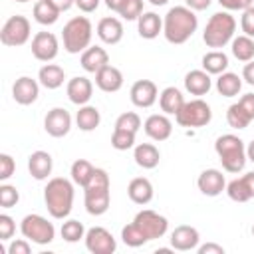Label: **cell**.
<instances>
[{
	"mask_svg": "<svg viewBox=\"0 0 254 254\" xmlns=\"http://www.w3.org/2000/svg\"><path fill=\"white\" fill-rule=\"evenodd\" d=\"M198 28V18L189 6H175L165 14L163 34L171 44H185Z\"/></svg>",
	"mask_w": 254,
	"mask_h": 254,
	"instance_id": "cell-1",
	"label": "cell"
},
{
	"mask_svg": "<svg viewBox=\"0 0 254 254\" xmlns=\"http://www.w3.org/2000/svg\"><path fill=\"white\" fill-rule=\"evenodd\" d=\"M44 200L48 212L54 218H65L73 206V185L64 177H54L44 189Z\"/></svg>",
	"mask_w": 254,
	"mask_h": 254,
	"instance_id": "cell-2",
	"label": "cell"
},
{
	"mask_svg": "<svg viewBox=\"0 0 254 254\" xmlns=\"http://www.w3.org/2000/svg\"><path fill=\"white\" fill-rule=\"evenodd\" d=\"M83 192H85V198H83L85 200V210L89 214H93V216L105 214L107 208H109V200H111L107 171L95 169L91 181L83 187Z\"/></svg>",
	"mask_w": 254,
	"mask_h": 254,
	"instance_id": "cell-3",
	"label": "cell"
},
{
	"mask_svg": "<svg viewBox=\"0 0 254 254\" xmlns=\"http://www.w3.org/2000/svg\"><path fill=\"white\" fill-rule=\"evenodd\" d=\"M214 151H216L224 171H228V173H240L248 161L244 141L232 133L220 135L214 141Z\"/></svg>",
	"mask_w": 254,
	"mask_h": 254,
	"instance_id": "cell-4",
	"label": "cell"
},
{
	"mask_svg": "<svg viewBox=\"0 0 254 254\" xmlns=\"http://www.w3.org/2000/svg\"><path fill=\"white\" fill-rule=\"evenodd\" d=\"M236 32V20L228 12H216L210 16V20L204 26L202 40L208 48H224L228 42H232Z\"/></svg>",
	"mask_w": 254,
	"mask_h": 254,
	"instance_id": "cell-5",
	"label": "cell"
},
{
	"mask_svg": "<svg viewBox=\"0 0 254 254\" xmlns=\"http://www.w3.org/2000/svg\"><path fill=\"white\" fill-rule=\"evenodd\" d=\"M93 36V26L85 16H75L71 18L64 30H62V40H64V50L69 54H79L85 52L91 44Z\"/></svg>",
	"mask_w": 254,
	"mask_h": 254,
	"instance_id": "cell-6",
	"label": "cell"
},
{
	"mask_svg": "<svg viewBox=\"0 0 254 254\" xmlns=\"http://www.w3.org/2000/svg\"><path fill=\"white\" fill-rule=\"evenodd\" d=\"M175 119L181 127H204L210 123L212 111H210V105L206 101L190 99V101H185V105L175 115Z\"/></svg>",
	"mask_w": 254,
	"mask_h": 254,
	"instance_id": "cell-7",
	"label": "cell"
},
{
	"mask_svg": "<svg viewBox=\"0 0 254 254\" xmlns=\"http://www.w3.org/2000/svg\"><path fill=\"white\" fill-rule=\"evenodd\" d=\"M20 230H22L24 238L32 240L34 244H50L56 236L54 224L48 222V218H44L40 214H26L22 218Z\"/></svg>",
	"mask_w": 254,
	"mask_h": 254,
	"instance_id": "cell-8",
	"label": "cell"
},
{
	"mask_svg": "<svg viewBox=\"0 0 254 254\" xmlns=\"http://www.w3.org/2000/svg\"><path fill=\"white\" fill-rule=\"evenodd\" d=\"M30 34H32V26H30V20L26 16H10L2 30H0V42L4 46H10V48H16V46H24L28 40H30Z\"/></svg>",
	"mask_w": 254,
	"mask_h": 254,
	"instance_id": "cell-9",
	"label": "cell"
},
{
	"mask_svg": "<svg viewBox=\"0 0 254 254\" xmlns=\"http://www.w3.org/2000/svg\"><path fill=\"white\" fill-rule=\"evenodd\" d=\"M133 224L145 234L147 240L161 238V236H165V232L169 230V220H167L163 214H159V212H155V210H149V208L137 212L135 218H133Z\"/></svg>",
	"mask_w": 254,
	"mask_h": 254,
	"instance_id": "cell-10",
	"label": "cell"
},
{
	"mask_svg": "<svg viewBox=\"0 0 254 254\" xmlns=\"http://www.w3.org/2000/svg\"><path fill=\"white\" fill-rule=\"evenodd\" d=\"M85 248L91 254H113L117 248V242L107 228L93 226L85 232Z\"/></svg>",
	"mask_w": 254,
	"mask_h": 254,
	"instance_id": "cell-11",
	"label": "cell"
},
{
	"mask_svg": "<svg viewBox=\"0 0 254 254\" xmlns=\"http://www.w3.org/2000/svg\"><path fill=\"white\" fill-rule=\"evenodd\" d=\"M60 52L58 38L52 32H38L32 38V54L40 62H52Z\"/></svg>",
	"mask_w": 254,
	"mask_h": 254,
	"instance_id": "cell-12",
	"label": "cell"
},
{
	"mask_svg": "<svg viewBox=\"0 0 254 254\" xmlns=\"http://www.w3.org/2000/svg\"><path fill=\"white\" fill-rule=\"evenodd\" d=\"M44 129L52 137H64L71 129V115L64 107H54L44 119Z\"/></svg>",
	"mask_w": 254,
	"mask_h": 254,
	"instance_id": "cell-13",
	"label": "cell"
},
{
	"mask_svg": "<svg viewBox=\"0 0 254 254\" xmlns=\"http://www.w3.org/2000/svg\"><path fill=\"white\" fill-rule=\"evenodd\" d=\"M38 95H40V85L36 79L28 77V75L18 77L12 85V97L20 105H32L38 99Z\"/></svg>",
	"mask_w": 254,
	"mask_h": 254,
	"instance_id": "cell-14",
	"label": "cell"
},
{
	"mask_svg": "<svg viewBox=\"0 0 254 254\" xmlns=\"http://www.w3.org/2000/svg\"><path fill=\"white\" fill-rule=\"evenodd\" d=\"M129 95H131L133 105H137V107H151L157 101L159 91H157V85L151 79H139V81H135L131 85Z\"/></svg>",
	"mask_w": 254,
	"mask_h": 254,
	"instance_id": "cell-15",
	"label": "cell"
},
{
	"mask_svg": "<svg viewBox=\"0 0 254 254\" xmlns=\"http://www.w3.org/2000/svg\"><path fill=\"white\" fill-rule=\"evenodd\" d=\"M196 185H198V190L206 196H218L224 189H226V181H224V175L218 171V169H206L198 175L196 179Z\"/></svg>",
	"mask_w": 254,
	"mask_h": 254,
	"instance_id": "cell-16",
	"label": "cell"
},
{
	"mask_svg": "<svg viewBox=\"0 0 254 254\" xmlns=\"http://www.w3.org/2000/svg\"><path fill=\"white\" fill-rule=\"evenodd\" d=\"M145 133L153 139V141H165L171 137L173 133V123L167 117V113H153L145 119Z\"/></svg>",
	"mask_w": 254,
	"mask_h": 254,
	"instance_id": "cell-17",
	"label": "cell"
},
{
	"mask_svg": "<svg viewBox=\"0 0 254 254\" xmlns=\"http://www.w3.org/2000/svg\"><path fill=\"white\" fill-rule=\"evenodd\" d=\"M198 230L194 226H189V224H181L177 226L173 232H171V246L175 250H181V252H187V250H192L198 246Z\"/></svg>",
	"mask_w": 254,
	"mask_h": 254,
	"instance_id": "cell-18",
	"label": "cell"
},
{
	"mask_svg": "<svg viewBox=\"0 0 254 254\" xmlns=\"http://www.w3.org/2000/svg\"><path fill=\"white\" fill-rule=\"evenodd\" d=\"M65 91H67V97H69L71 103L85 105L93 95V83L83 75H75V77H71L67 81Z\"/></svg>",
	"mask_w": 254,
	"mask_h": 254,
	"instance_id": "cell-19",
	"label": "cell"
},
{
	"mask_svg": "<svg viewBox=\"0 0 254 254\" xmlns=\"http://www.w3.org/2000/svg\"><path fill=\"white\" fill-rule=\"evenodd\" d=\"M95 85L105 93H115L123 87V73L115 65H105L95 73Z\"/></svg>",
	"mask_w": 254,
	"mask_h": 254,
	"instance_id": "cell-20",
	"label": "cell"
},
{
	"mask_svg": "<svg viewBox=\"0 0 254 254\" xmlns=\"http://www.w3.org/2000/svg\"><path fill=\"white\" fill-rule=\"evenodd\" d=\"M52 169H54V161H52V155L50 153H46V151H34L28 157V171H30V175L36 181L48 179L52 175Z\"/></svg>",
	"mask_w": 254,
	"mask_h": 254,
	"instance_id": "cell-21",
	"label": "cell"
},
{
	"mask_svg": "<svg viewBox=\"0 0 254 254\" xmlns=\"http://www.w3.org/2000/svg\"><path fill=\"white\" fill-rule=\"evenodd\" d=\"M97 36L103 44H119L121 38H123V24L121 20L113 18V16H107V18H101L99 24H97Z\"/></svg>",
	"mask_w": 254,
	"mask_h": 254,
	"instance_id": "cell-22",
	"label": "cell"
},
{
	"mask_svg": "<svg viewBox=\"0 0 254 254\" xmlns=\"http://www.w3.org/2000/svg\"><path fill=\"white\" fill-rule=\"evenodd\" d=\"M107 64H109V56L99 46H89L85 52H81V67L87 73H97Z\"/></svg>",
	"mask_w": 254,
	"mask_h": 254,
	"instance_id": "cell-23",
	"label": "cell"
},
{
	"mask_svg": "<svg viewBox=\"0 0 254 254\" xmlns=\"http://www.w3.org/2000/svg\"><path fill=\"white\" fill-rule=\"evenodd\" d=\"M212 87V79L210 73H206L204 69H192L185 75V89L190 95H204L208 93Z\"/></svg>",
	"mask_w": 254,
	"mask_h": 254,
	"instance_id": "cell-24",
	"label": "cell"
},
{
	"mask_svg": "<svg viewBox=\"0 0 254 254\" xmlns=\"http://www.w3.org/2000/svg\"><path fill=\"white\" fill-rule=\"evenodd\" d=\"M127 194L135 204H147L153 198V185L145 177H135L127 187Z\"/></svg>",
	"mask_w": 254,
	"mask_h": 254,
	"instance_id": "cell-25",
	"label": "cell"
},
{
	"mask_svg": "<svg viewBox=\"0 0 254 254\" xmlns=\"http://www.w3.org/2000/svg\"><path fill=\"white\" fill-rule=\"evenodd\" d=\"M137 30H139L141 38L153 40L163 32V20L155 12H143L137 20Z\"/></svg>",
	"mask_w": 254,
	"mask_h": 254,
	"instance_id": "cell-26",
	"label": "cell"
},
{
	"mask_svg": "<svg viewBox=\"0 0 254 254\" xmlns=\"http://www.w3.org/2000/svg\"><path fill=\"white\" fill-rule=\"evenodd\" d=\"M133 159L139 167L143 169H155L159 165V159H161V153L159 149L153 145V143H139L135 145V151H133Z\"/></svg>",
	"mask_w": 254,
	"mask_h": 254,
	"instance_id": "cell-27",
	"label": "cell"
},
{
	"mask_svg": "<svg viewBox=\"0 0 254 254\" xmlns=\"http://www.w3.org/2000/svg\"><path fill=\"white\" fill-rule=\"evenodd\" d=\"M38 79L46 89H58L60 85H64L65 79V71L64 67H60L58 64H46L40 67L38 71Z\"/></svg>",
	"mask_w": 254,
	"mask_h": 254,
	"instance_id": "cell-28",
	"label": "cell"
},
{
	"mask_svg": "<svg viewBox=\"0 0 254 254\" xmlns=\"http://www.w3.org/2000/svg\"><path fill=\"white\" fill-rule=\"evenodd\" d=\"M159 105H161L163 113L177 115L181 111V107L185 105V97L177 87H165L159 95Z\"/></svg>",
	"mask_w": 254,
	"mask_h": 254,
	"instance_id": "cell-29",
	"label": "cell"
},
{
	"mask_svg": "<svg viewBox=\"0 0 254 254\" xmlns=\"http://www.w3.org/2000/svg\"><path fill=\"white\" fill-rule=\"evenodd\" d=\"M228 67V56L220 50H212L202 56V69L210 75H220Z\"/></svg>",
	"mask_w": 254,
	"mask_h": 254,
	"instance_id": "cell-30",
	"label": "cell"
},
{
	"mask_svg": "<svg viewBox=\"0 0 254 254\" xmlns=\"http://www.w3.org/2000/svg\"><path fill=\"white\" fill-rule=\"evenodd\" d=\"M242 89V79L238 77V73H232V71H224L218 75L216 79V91L222 95V97H234L238 95Z\"/></svg>",
	"mask_w": 254,
	"mask_h": 254,
	"instance_id": "cell-31",
	"label": "cell"
},
{
	"mask_svg": "<svg viewBox=\"0 0 254 254\" xmlns=\"http://www.w3.org/2000/svg\"><path fill=\"white\" fill-rule=\"evenodd\" d=\"M75 123L81 131H93L95 127H99L101 123V115H99V109L93 107V105H79V111L75 115Z\"/></svg>",
	"mask_w": 254,
	"mask_h": 254,
	"instance_id": "cell-32",
	"label": "cell"
},
{
	"mask_svg": "<svg viewBox=\"0 0 254 254\" xmlns=\"http://www.w3.org/2000/svg\"><path fill=\"white\" fill-rule=\"evenodd\" d=\"M60 10L50 2V0H36L34 4V20L42 26H50V24H56L58 18H60Z\"/></svg>",
	"mask_w": 254,
	"mask_h": 254,
	"instance_id": "cell-33",
	"label": "cell"
},
{
	"mask_svg": "<svg viewBox=\"0 0 254 254\" xmlns=\"http://www.w3.org/2000/svg\"><path fill=\"white\" fill-rule=\"evenodd\" d=\"M232 56L240 62H250L254 60V40L246 34L238 36V38H232Z\"/></svg>",
	"mask_w": 254,
	"mask_h": 254,
	"instance_id": "cell-34",
	"label": "cell"
},
{
	"mask_svg": "<svg viewBox=\"0 0 254 254\" xmlns=\"http://www.w3.org/2000/svg\"><path fill=\"white\" fill-rule=\"evenodd\" d=\"M93 171H95V167H93L89 161H85V159H77V161H73L69 175H71V181H73L75 185L85 187V185L91 181Z\"/></svg>",
	"mask_w": 254,
	"mask_h": 254,
	"instance_id": "cell-35",
	"label": "cell"
},
{
	"mask_svg": "<svg viewBox=\"0 0 254 254\" xmlns=\"http://www.w3.org/2000/svg\"><path fill=\"white\" fill-rule=\"evenodd\" d=\"M226 121H228V125H230L232 129H246L252 119L246 115V111H244V109L240 107V103L236 101V103H232V105L228 107V111H226Z\"/></svg>",
	"mask_w": 254,
	"mask_h": 254,
	"instance_id": "cell-36",
	"label": "cell"
},
{
	"mask_svg": "<svg viewBox=\"0 0 254 254\" xmlns=\"http://www.w3.org/2000/svg\"><path fill=\"white\" fill-rule=\"evenodd\" d=\"M226 194L234 202H246V200L252 198V194H250V190H248V187H246V183H244L242 177L240 179H234V181H230L226 185Z\"/></svg>",
	"mask_w": 254,
	"mask_h": 254,
	"instance_id": "cell-37",
	"label": "cell"
},
{
	"mask_svg": "<svg viewBox=\"0 0 254 254\" xmlns=\"http://www.w3.org/2000/svg\"><path fill=\"white\" fill-rule=\"evenodd\" d=\"M62 238L65 242H77L81 238H85V228L79 220H65L62 224Z\"/></svg>",
	"mask_w": 254,
	"mask_h": 254,
	"instance_id": "cell-38",
	"label": "cell"
},
{
	"mask_svg": "<svg viewBox=\"0 0 254 254\" xmlns=\"http://www.w3.org/2000/svg\"><path fill=\"white\" fill-rule=\"evenodd\" d=\"M121 238H123V242L127 244V246H131V248H139V246H143V244H147L149 240L145 238V234L131 222V224H127V226H123V230H121Z\"/></svg>",
	"mask_w": 254,
	"mask_h": 254,
	"instance_id": "cell-39",
	"label": "cell"
},
{
	"mask_svg": "<svg viewBox=\"0 0 254 254\" xmlns=\"http://www.w3.org/2000/svg\"><path fill=\"white\" fill-rule=\"evenodd\" d=\"M135 135L131 131H123V129H113L111 135V147L117 151H127L131 147H135Z\"/></svg>",
	"mask_w": 254,
	"mask_h": 254,
	"instance_id": "cell-40",
	"label": "cell"
},
{
	"mask_svg": "<svg viewBox=\"0 0 254 254\" xmlns=\"http://www.w3.org/2000/svg\"><path fill=\"white\" fill-rule=\"evenodd\" d=\"M141 127V117L135 113V111H127V113H121L115 121V129H123V131H131V133H137Z\"/></svg>",
	"mask_w": 254,
	"mask_h": 254,
	"instance_id": "cell-41",
	"label": "cell"
},
{
	"mask_svg": "<svg viewBox=\"0 0 254 254\" xmlns=\"http://www.w3.org/2000/svg\"><path fill=\"white\" fill-rule=\"evenodd\" d=\"M117 14L125 20H139V16L143 14V0H123Z\"/></svg>",
	"mask_w": 254,
	"mask_h": 254,
	"instance_id": "cell-42",
	"label": "cell"
},
{
	"mask_svg": "<svg viewBox=\"0 0 254 254\" xmlns=\"http://www.w3.org/2000/svg\"><path fill=\"white\" fill-rule=\"evenodd\" d=\"M20 200L18 189L12 185H0V206L2 208H12Z\"/></svg>",
	"mask_w": 254,
	"mask_h": 254,
	"instance_id": "cell-43",
	"label": "cell"
},
{
	"mask_svg": "<svg viewBox=\"0 0 254 254\" xmlns=\"http://www.w3.org/2000/svg\"><path fill=\"white\" fill-rule=\"evenodd\" d=\"M16 171V163L8 153H0V181H8Z\"/></svg>",
	"mask_w": 254,
	"mask_h": 254,
	"instance_id": "cell-44",
	"label": "cell"
},
{
	"mask_svg": "<svg viewBox=\"0 0 254 254\" xmlns=\"http://www.w3.org/2000/svg\"><path fill=\"white\" fill-rule=\"evenodd\" d=\"M14 232H16L14 218L8 214H0V240H10Z\"/></svg>",
	"mask_w": 254,
	"mask_h": 254,
	"instance_id": "cell-45",
	"label": "cell"
},
{
	"mask_svg": "<svg viewBox=\"0 0 254 254\" xmlns=\"http://www.w3.org/2000/svg\"><path fill=\"white\" fill-rule=\"evenodd\" d=\"M240 28H242V32H244L246 36L254 38V6H250V8H246V10L242 12Z\"/></svg>",
	"mask_w": 254,
	"mask_h": 254,
	"instance_id": "cell-46",
	"label": "cell"
},
{
	"mask_svg": "<svg viewBox=\"0 0 254 254\" xmlns=\"http://www.w3.org/2000/svg\"><path fill=\"white\" fill-rule=\"evenodd\" d=\"M218 4L226 10H246L250 6H254V0H218Z\"/></svg>",
	"mask_w": 254,
	"mask_h": 254,
	"instance_id": "cell-47",
	"label": "cell"
},
{
	"mask_svg": "<svg viewBox=\"0 0 254 254\" xmlns=\"http://www.w3.org/2000/svg\"><path fill=\"white\" fill-rule=\"evenodd\" d=\"M30 244H28V238H18L14 240L10 246H8V254H30Z\"/></svg>",
	"mask_w": 254,
	"mask_h": 254,
	"instance_id": "cell-48",
	"label": "cell"
},
{
	"mask_svg": "<svg viewBox=\"0 0 254 254\" xmlns=\"http://www.w3.org/2000/svg\"><path fill=\"white\" fill-rule=\"evenodd\" d=\"M238 103H240V107L246 111V115L254 121V93H246V95H242V97L238 99Z\"/></svg>",
	"mask_w": 254,
	"mask_h": 254,
	"instance_id": "cell-49",
	"label": "cell"
},
{
	"mask_svg": "<svg viewBox=\"0 0 254 254\" xmlns=\"http://www.w3.org/2000/svg\"><path fill=\"white\" fill-rule=\"evenodd\" d=\"M99 2H101V0H75V6H77L81 12L89 14V12H95V10H97Z\"/></svg>",
	"mask_w": 254,
	"mask_h": 254,
	"instance_id": "cell-50",
	"label": "cell"
},
{
	"mask_svg": "<svg viewBox=\"0 0 254 254\" xmlns=\"http://www.w3.org/2000/svg\"><path fill=\"white\" fill-rule=\"evenodd\" d=\"M198 254H224V248H222L220 244L206 242V244L198 246Z\"/></svg>",
	"mask_w": 254,
	"mask_h": 254,
	"instance_id": "cell-51",
	"label": "cell"
},
{
	"mask_svg": "<svg viewBox=\"0 0 254 254\" xmlns=\"http://www.w3.org/2000/svg\"><path fill=\"white\" fill-rule=\"evenodd\" d=\"M242 79L250 85H254V60H250L242 69Z\"/></svg>",
	"mask_w": 254,
	"mask_h": 254,
	"instance_id": "cell-52",
	"label": "cell"
},
{
	"mask_svg": "<svg viewBox=\"0 0 254 254\" xmlns=\"http://www.w3.org/2000/svg\"><path fill=\"white\" fill-rule=\"evenodd\" d=\"M185 2H187V6H189L190 10L200 12V10H206V8L210 6L212 0H185Z\"/></svg>",
	"mask_w": 254,
	"mask_h": 254,
	"instance_id": "cell-53",
	"label": "cell"
},
{
	"mask_svg": "<svg viewBox=\"0 0 254 254\" xmlns=\"http://www.w3.org/2000/svg\"><path fill=\"white\" fill-rule=\"evenodd\" d=\"M60 12H65V10H69L73 4H75V0H50Z\"/></svg>",
	"mask_w": 254,
	"mask_h": 254,
	"instance_id": "cell-54",
	"label": "cell"
},
{
	"mask_svg": "<svg viewBox=\"0 0 254 254\" xmlns=\"http://www.w3.org/2000/svg\"><path fill=\"white\" fill-rule=\"evenodd\" d=\"M242 179H244V183H246V187H248V190H250V194L254 198V171L252 173H246Z\"/></svg>",
	"mask_w": 254,
	"mask_h": 254,
	"instance_id": "cell-55",
	"label": "cell"
},
{
	"mask_svg": "<svg viewBox=\"0 0 254 254\" xmlns=\"http://www.w3.org/2000/svg\"><path fill=\"white\" fill-rule=\"evenodd\" d=\"M121 4H123V0H105V6H107L109 10H113V12H117Z\"/></svg>",
	"mask_w": 254,
	"mask_h": 254,
	"instance_id": "cell-56",
	"label": "cell"
},
{
	"mask_svg": "<svg viewBox=\"0 0 254 254\" xmlns=\"http://www.w3.org/2000/svg\"><path fill=\"white\" fill-rule=\"evenodd\" d=\"M246 157H248V161H252L254 163V139L248 143V147H246Z\"/></svg>",
	"mask_w": 254,
	"mask_h": 254,
	"instance_id": "cell-57",
	"label": "cell"
},
{
	"mask_svg": "<svg viewBox=\"0 0 254 254\" xmlns=\"http://www.w3.org/2000/svg\"><path fill=\"white\" fill-rule=\"evenodd\" d=\"M149 2H151L153 6H165V4L169 2V0H149Z\"/></svg>",
	"mask_w": 254,
	"mask_h": 254,
	"instance_id": "cell-58",
	"label": "cell"
},
{
	"mask_svg": "<svg viewBox=\"0 0 254 254\" xmlns=\"http://www.w3.org/2000/svg\"><path fill=\"white\" fill-rule=\"evenodd\" d=\"M16 2H32V0H16Z\"/></svg>",
	"mask_w": 254,
	"mask_h": 254,
	"instance_id": "cell-59",
	"label": "cell"
},
{
	"mask_svg": "<svg viewBox=\"0 0 254 254\" xmlns=\"http://www.w3.org/2000/svg\"><path fill=\"white\" fill-rule=\"evenodd\" d=\"M252 236H254V224H252Z\"/></svg>",
	"mask_w": 254,
	"mask_h": 254,
	"instance_id": "cell-60",
	"label": "cell"
}]
</instances>
